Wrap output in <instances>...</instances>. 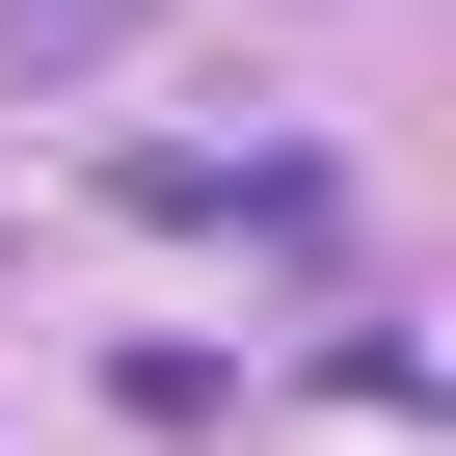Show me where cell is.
<instances>
[{
  "mask_svg": "<svg viewBox=\"0 0 456 456\" xmlns=\"http://www.w3.org/2000/svg\"><path fill=\"white\" fill-rule=\"evenodd\" d=\"M134 54V0H0V81H108Z\"/></svg>",
  "mask_w": 456,
  "mask_h": 456,
  "instance_id": "obj_1",
  "label": "cell"
}]
</instances>
